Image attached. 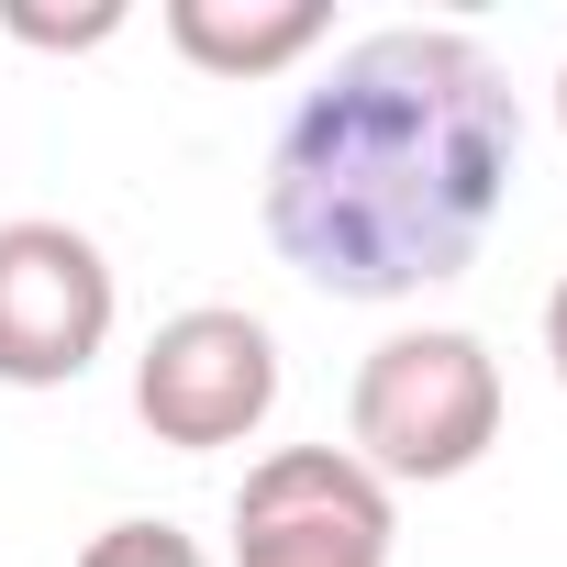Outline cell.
<instances>
[{"mask_svg": "<svg viewBox=\"0 0 567 567\" xmlns=\"http://www.w3.org/2000/svg\"><path fill=\"white\" fill-rule=\"evenodd\" d=\"M545 368H556V390H567V278L545 290Z\"/></svg>", "mask_w": 567, "mask_h": 567, "instance_id": "obj_9", "label": "cell"}, {"mask_svg": "<svg viewBox=\"0 0 567 567\" xmlns=\"http://www.w3.org/2000/svg\"><path fill=\"white\" fill-rule=\"evenodd\" d=\"M278 412V334L234 301H189L145 334L134 357V423L178 456H212V445H245L267 434Z\"/></svg>", "mask_w": 567, "mask_h": 567, "instance_id": "obj_3", "label": "cell"}, {"mask_svg": "<svg viewBox=\"0 0 567 567\" xmlns=\"http://www.w3.org/2000/svg\"><path fill=\"white\" fill-rule=\"evenodd\" d=\"M501 445V357L467 323H412L368 346L346 390V456L379 489H445Z\"/></svg>", "mask_w": 567, "mask_h": 567, "instance_id": "obj_2", "label": "cell"}, {"mask_svg": "<svg viewBox=\"0 0 567 567\" xmlns=\"http://www.w3.org/2000/svg\"><path fill=\"white\" fill-rule=\"evenodd\" d=\"M79 567H212V545L178 534L167 512H134V523H101V534L79 545Z\"/></svg>", "mask_w": 567, "mask_h": 567, "instance_id": "obj_8", "label": "cell"}, {"mask_svg": "<svg viewBox=\"0 0 567 567\" xmlns=\"http://www.w3.org/2000/svg\"><path fill=\"white\" fill-rule=\"evenodd\" d=\"M523 178V101L478 34L401 23L346 45L267 145V245L323 301H412L467 278Z\"/></svg>", "mask_w": 567, "mask_h": 567, "instance_id": "obj_1", "label": "cell"}, {"mask_svg": "<svg viewBox=\"0 0 567 567\" xmlns=\"http://www.w3.org/2000/svg\"><path fill=\"white\" fill-rule=\"evenodd\" d=\"M556 134H567V68H556Z\"/></svg>", "mask_w": 567, "mask_h": 567, "instance_id": "obj_10", "label": "cell"}, {"mask_svg": "<svg viewBox=\"0 0 567 567\" xmlns=\"http://www.w3.org/2000/svg\"><path fill=\"white\" fill-rule=\"evenodd\" d=\"M0 34L34 45V56H90L123 34V0H90V12H45V0H0Z\"/></svg>", "mask_w": 567, "mask_h": 567, "instance_id": "obj_7", "label": "cell"}, {"mask_svg": "<svg viewBox=\"0 0 567 567\" xmlns=\"http://www.w3.org/2000/svg\"><path fill=\"white\" fill-rule=\"evenodd\" d=\"M112 256L56 223V212H23L0 223V390H68L90 379V357L112 346Z\"/></svg>", "mask_w": 567, "mask_h": 567, "instance_id": "obj_4", "label": "cell"}, {"mask_svg": "<svg viewBox=\"0 0 567 567\" xmlns=\"http://www.w3.org/2000/svg\"><path fill=\"white\" fill-rule=\"evenodd\" d=\"M390 489L346 445H278L234 489V567H390Z\"/></svg>", "mask_w": 567, "mask_h": 567, "instance_id": "obj_5", "label": "cell"}, {"mask_svg": "<svg viewBox=\"0 0 567 567\" xmlns=\"http://www.w3.org/2000/svg\"><path fill=\"white\" fill-rule=\"evenodd\" d=\"M167 45L200 68V79H278V68H301L334 12L323 0H167Z\"/></svg>", "mask_w": 567, "mask_h": 567, "instance_id": "obj_6", "label": "cell"}]
</instances>
